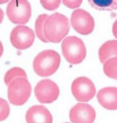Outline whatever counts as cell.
<instances>
[{
    "label": "cell",
    "mask_w": 117,
    "mask_h": 123,
    "mask_svg": "<svg viewBox=\"0 0 117 123\" xmlns=\"http://www.w3.org/2000/svg\"><path fill=\"white\" fill-rule=\"evenodd\" d=\"M70 24L65 15L55 12L50 15L44 26V34L48 42L59 43L69 32Z\"/></svg>",
    "instance_id": "obj_1"
},
{
    "label": "cell",
    "mask_w": 117,
    "mask_h": 123,
    "mask_svg": "<svg viewBox=\"0 0 117 123\" xmlns=\"http://www.w3.org/2000/svg\"><path fill=\"white\" fill-rule=\"evenodd\" d=\"M61 63L60 55L54 50L46 49L37 55L33 61L34 72L42 77L54 74Z\"/></svg>",
    "instance_id": "obj_2"
},
{
    "label": "cell",
    "mask_w": 117,
    "mask_h": 123,
    "mask_svg": "<svg viewBox=\"0 0 117 123\" xmlns=\"http://www.w3.org/2000/svg\"><path fill=\"white\" fill-rule=\"evenodd\" d=\"M64 58L70 64H79L85 58L86 48L83 41L74 36L66 37L61 44Z\"/></svg>",
    "instance_id": "obj_3"
},
{
    "label": "cell",
    "mask_w": 117,
    "mask_h": 123,
    "mask_svg": "<svg viewBox=\"0 0 117 123\" xmlns=\"http://www.w3.org/2000/svg\"><path fill=\"white\" fill-rule=\"evenodd\" d=\"M32 87L29 81L25 78H18L13 80L8 86V98L10 103L20 106L29 99Z\"/></svg>",
    "instance_id": "obj_4"
},
{
    "label": "cell",
    "mask_w": 117,
    "mask_h": 123,
    "mask_svg": "<svg viewBox=\"0 0 117 123\" xmlns=\"http://www.w3.org/2000/svg\"><path fill=\"white\" fill-rule=\"evenodd\" d=\"M6 15L12 23L26 24L31 17V6L28 0H11L6 8Z\"/></svg>",
    "instance_id": "obj_5"
},
{
    "label": "cell",
    "mask_w": 117,
    "mask_h": 123,
    "mask_svg": "<svg viewBox=\"0 0 117 123\" xmlns=\"http://www.w3.org/2000/svg\"><path fill=\"white\" fill-rule=\"evenodd\" d=\"M71 25L74 30L82 35L92 33L95 27V22L92 16L86 10L78 8L71 15Z\"/></svg>",
    "instance_id": "obj_6"
},
{
    "label": "cell",
    "mask_w": 117,
    "mask_h": 123,
    "mask_svg": "<svg viewBox=\"0 0 117 123\" xmlns=\"http://www.w3.org/2000/svg\"><path fill=\"white\" fill-rule=\"evenodd\" d=\"M34 39L33 30L24 25H17L10 33V42L15 48L18 49L29 48L33 44Z\"/></svg>",
    "instance_id": "obj_7"
},
{
    "label": "cell",
    "mask_w": 117,
    "mask_h": 123,
    "mask_svg": "<svg viewBox=\"0 0 117 123\" xmlns=\"http://www.w3.org/2000/svg\"><path fill=\"white\" fill-rule=\"evenodd\" d=\"M72 93L79 102H88L94 98L96 87L93 82L86 77H78L72 83Z\"/></svg>",
    "instance_id": "obj_8"
},
{
    "label": "cell",
    "mask_w": 117,
    "mask_h": 123,
    "mask_svg": "<svg viewBox=\"0 0 117 123\" xmlns=\"http://www.w3.org/2000/svg\"><path fill=\"white\" fill-rule=\"evenodd\" d=\"M34 94L41 103H52L58 98L59 88L51 80L44 79L39 81L34 88Z\"/></svg>",
    "instance_id": "obj_9"
},
{
    "label": "cell",
    "mask_w": 117,
    "mask_h": 123,
    "mask_svg": "<svg viewBox=\"0 0 117 123\" xmlns=\"http://www.w3.org/2000/svg\"><path fill=\"white\" fill-rule=\"evenodd\" d=\"M95 118L94 109L87 103L77 104L70 111V119L72 123H93Z\"/></svg>",
    "instance_id": "obj_10"
},
{
    "label": "cell",
    "mask_w": 117,
    "mask_h": 123,
    "mask_svg": "<svg viewBox=\"0 0 117 123\" xmlns=\"http://www.w3.org/2000/svg\"><path fill=\"white\" fill-rule=\"evenodd\" d=\"M26 119L27 123H52V116L43 105H34L28 110Z\"/></svg>",
    "instance_id": "obj_11"
},
{
    "label": "cell",
    "mask_w": 117,
    "mask_h": 123,
    "mask_svg": "<svg viewBox=\"0 0 117 123\" xmlns=\"http://www.w3.org/2000/svg\"><path fill=\"white\" fill-rule=\"evenodd\" d=\"M97 96L98 103L103 107L108 110L117 109V87H104L98 91Z\"/></svg>",
    "instance_id": "obj_12"
},
{
    "label": "cell",
    "mask_w": 117,
    "mask_h": 123,
    "mask_svg": "<svg viewBox=\"0 0 117 123\" xmlns=\"http://www.w3.org/2000/svg\"><path fill=\"white\" fill-rule=\"evenodd\" d=\"M99 60L102 63H105L108 59L117 57V41L111 40L104 43L98 50Z\"/></svg>",
    "instance_id": "obj_13"
},
{
    "label": "cell",
    "mask_w": 117,
    "mask_h": 123,
    "mask_svg": "<svg viewBox=\"0 0 117 123\" xmlns=\"http://www.w3.org/2000/svg\"><path fill=\"white\" fill-rule=\"evenodd\" d=\"M93 8L101 11L117 10V0H88Z\"/></svg>",
    "instance_id": "obj_14"
},
{
    "label": "cell",
    "mask_w": 117,
    "mask_h": 123,
    "mask_svg": "<svg viewBox=\"0 0 117 123\" xmlns=\"http://www.w3.org/2000/svg\"><path fill=\"white\" fill-rule=\"evenodd\" d=\"M103 72L109 78L117 80V57L111 58L105 62Z\"/></svg>",
    "instance_id": "obj_15"
},
{
    "label": "cell",
    "mask_w": 117,
    "mask_h": 123,
    "mask_svg": "<svg viewBox=\"0 0 117 123\" xmlns=\"http://www.w3.org/2000/svg\"><path fill=\"white\" fill-rule=\"evenodd\" d=\"M18 78L27 79V75L26 72L20 68H13L6 73L4 76V82L6 85L8 86L13 80Z\"/></svg>",
    "instance_id": "obj_16"
},
{
    "label": "cell",
    "mask_w": 117,
    "mask_h": 123,
    "mask_svg": "<svg viewBox=\"0 0 117 123\" xmlns=\"http://www.w3.org/2000/svg\"><path fill=\"white\" fill-rule=\"evenodd\" d=\"M49 15L47 14H42L40 15L37 18L35 21V32L37 37L41 40L42 42L44 43H48V41L46 39L44 34V24L46 22V19H48Z\"/></svg>",
    "instance_id": "obj_17"
},
{
    "label": "cell",
    "mask_w": 117,
    "mask_h": 123,
    "mask_svg": "<svg viewBox=\"0 0 117 123\" xmlns=\"http://www.w3.org/2000/svg\"><path fill=\"white\" fill-rule=\"evenodd\" d=\"M10 113V107L8 102L0 98V121H3L8 118Z\"/></svg>",
    "instance_id": "obj_18"
},
{
    "label": "cell",
    "mask_w": 117,
    "mask_h": 123,
    "mask_svg": "<svg viewBox=\"0 0 117 123\" xmlns=\"http://www.w3.org/2000/svg\"><path fill=\"white\" fill-rule=\"evenodd\" d=\"M41 6L46 10H54L61 4V0H40Z\"/></svg>",
    "instance_id": "obj_19"
},
{
    "label": "cell",
    "mask_w": 117,
    "mask_h": 123,
    "mask_svg": "<svg viewBox=\"0 0 117 123\" xmlns=\"http://www.w3.org/2000/svg\"><path fill=\"white\" fill-rule=\"evenodd\" d=\"M83 0H62V2L68 8L74 9L77 8L81 5Z\"/></svg>",
    "instance_id": "obj_20"
},
{
    "label": "cell",
    "mask_w": 117,
    "mask_h": 123,
    "mask_svg": "<svg viewBox=\"0 0 117 123\" xmlns=\"http://www.w3.org/2000/svg\"><path fill=\"white\" fill-rule=\"evenodd\" d=\"M112 32L114 37L117 39V19L114 21L113 26H112Z\"/></svg>",
    "instance_id": "obj_21"
},
{
    "label": "cell",
    "mask_w": 117,
    "mask_h": 123,
    "mask_svg": "<svg viewBox=\"0 0 117 123\" xmlns=\"http://www.w3.org/2000/svg\"><path fill=\"white\" fill-rule=\"evenodd\" d=\"M4 13L3 10H1V8H0V24L2 22V21L4 19Z\"/></svg>",
    "instance_id": "obj_22"
},
{
    "label": "cell",
    "mask_w": 117,
    "mask_h": 123,
    "mask_svg": "<svg viewBox=\"0 0 117 123\" xmlns=\"http://www.w3.org/2000/svg\"><path fill=\"white\" fill-rule=\"evenodd\" d=\"M3 52H4V47H3V45H2V43L0 41V57L2 56L3 54Z\"/></svg>",
    "instance_id": "obj_23"
},
{
    "label": "cell",
    "mask_w": 117,
    "mask_h": 123,
    "mask_svg": "<svg viewBox=\"0 0 117 123\" xmlns=\"http://www.w3.org/2000/svg\"><path fill=\"white\" fill-rule=\"evenodd\" d=\"M8 1H9V0H0V4H5V3H7Z\"/></svg>",
    "instance_id": "obj_24"
},
{
    "label": "cell",
    "mask_w": 117,
    "mask_h": 123,
    "mask_svg": "<svg viewBox=\"0 0 117 123\" xmlns=\"http://www.w3.org/2000/svg\"></svg>",
    "instance_id": "obj_25"
}]
</instances>
